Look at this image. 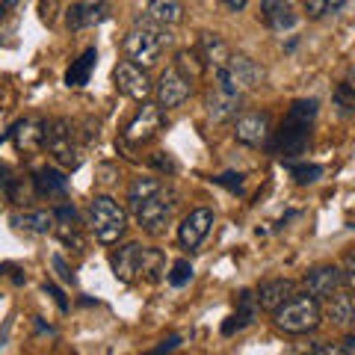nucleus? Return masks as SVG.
Here are the masks:
<instances>
[{"mask_svg": "<svg viewBox=\"0 0 355 355\" xmlns=\"http://www.w3.org/2000/svg\"><path fill=\"white\" fill-rule=\"evenodd\" d=\"M243 107V95L237 92H222V89H207L205 92V110L214 121H231Z\"/></svg>", "mask_w": 355, "mask_h": 355, "instance_id": "17", "label": "nucleus"}, {"mask_svg": "<svg viewBox=\"0 0 355 355\" xmlns=\"http://www.w3.org/2000/svg\"><path fill=\"white\" fill-rule=\"evenodd\" d=\"M166 279H169V284L172 287H184V284H190L193 282V263L190 261H175L172 263V272L166 275Z\"/></svg>", "mask_w": 355, "mask_h": 355, "instance_id": "33", "label": "nucleus"}, {"mask_svg": "<svg viewBox=\"0 0 355 355\" xmlns=\"http://www.w3.org/2000/svg\"><path fill=\"white\" fill-rule=\"evenodd\" d=\"M44 148L53 154V160L65 169H77L83 160V148L77 139V130L69 119H53L44 121Z\"/></svg>", "mask_w": 355, "mask_h": 355, "instance_id": "6", "label": "nucleus"}, {"mask_svg": "<svg viewBox=\"0 0 355 355\" xmlns=\"http://www.w3.org/2000/svg\"><path fill=\"white\" fill-rule=\"evenodd\" d=\"M340 266L335 263H326V266H314L308 275H305V293L314 296L317 302H323V299H329L331 293L340 291Z\"/></svg>", "mask_w": 355, "mask_h": 355, "instance_id": "13", "label": "nucleus"}, {"mask_svg": "<svg viewBox=\"0 0 355 355\" xmlns=\"http://www.w3.org/2000/svg\"><path fill=\"white\" fill-rule=\"evenodd\" d=\"M190 92H193V83L187 80L175 65L172 69H166L160 74V80L154 83V101H157V107L163 110V113L166 110H178L187 98H190Z\"/></svg>", "mask_w": 355, "mask_h": 355, "instance_id": "9", "label": "nucleus"}, {"mask_svg": "<svg viewBox=\"0 0 355 355\" xmlns=\"http://www.w3.org/2000/svg\"><path fill=\"white\" fill-rule=\"evenodd\" d=\"M287 169H291V175L296 178V184H314L323 178V166L320 163H287Z\"/></svg>", "mask_w": 355, "mask_h": 355, "instance_id": "31", "label": "nucleus"}, {"mask_svg": "<svg viewBox=\"0 0 355 355\" xmlns=\"http://www.w3.org/2000/svg\"><path fill=\"white\" fill-rule=\"evenodd\" d=\"M296 296V282L291 279H270L263 282L258 287V293H254V305H258L261 311H270V314H275L284 302H291V299Z\"/></svg>", "mask_w": 355, "mask_h": 355, "instance_id": "14", "label": "nucleus"}, {"mask_svg": "<svg viewBox=\"0 0 355 355\" xmlns=\"http://www.w3.org/2000/svg\"><path fill=\"white\" fill-rule=\"evenodd\" d=\"M222 6H225L228 12H243V9L249 6V0H222Z\"/></svg>", "mask_w": 355, "mask_h": 355, "instance_id": "42", "label": "nucleus"}, {"mask_svg": "<svg viewBox=\"0 0 355 355\" xmlns=\"http://www.w3.org/2000/svg\"><path fill=\"white\" fill-rule=\"evenodd\" d=\"M113 80H116V89L121 95H128L130 101H139L146 104L148 98L154 95V83L148 80L146 69H139V65H133L130 60H121L113 71Z\"/></svg>", "mask_w": 355, "mask_h": 355, "instance_id": "8", "label": "nucleus"}, {"mask_svg": "<svg viewBox=\"0 0 355 355\" xmlns=\"http://www.w3.org/2000/svg\"><path fill=\"white\" fill-rule=\"evenodd\" d=\"M343 349H347V355H355V335H349L343 340Z\"/></svg>", "mask_w": 355, "mask_h": 355, "instance_id": "43", "label": "nucleus"}, {"mask_svg": "<svg viewBox=\"0 0 355 355\" xmlns=\"http://www.w3.org/2000/svg\"><path fill=\"white\" fill-rule=\"evenodd\" d=\"M214 181L219 187H225V190H231V193H243V175L240 172H225V175L214 178Z\"/></svg>", "mask_w": 355, "mask_h": 355, "instance_id": "37", "label": "nucleus"}, {"mask_svg": "<svg viewBox=\"0 0 355 355\" xmlns=\"http://www.w3.org/2000/svg\"><path fill=\"white\" fill-rule=\"evenodd\" d=\"M210 228H214V210L196 207L181 219V225H178V240H181L184 249H198L205 243V237L210 234Z\"/></svg>", "mask_w": 355, "mask_h": 355, "instance_id": "11", "label": "nucleus"}, {"mask_svg": "<svg viewBox=\"0 0 355 355\" xmlns=\"http://www.w3.org/2000/svg\"><path fill=\"white\" fill-rule=\"evenodd\" d=\"M175 69L193 83L196 77H202L205 62H202V57H198V51H196V48H184V51H178V53H175Z\"/></svg>", "mask_w": 355, "mask_h": 355, "instance_id": "28", "label": "nucleus"}, {"mask_svg": "<svg viewBox=\"0 0 355 355\" xmlns=\"http://www.w3.org/2000/svg\"><path fill=\"white\" fill-rule=\"evenodd\" d=\"M343 3H347V0H305L302 6H305V15L311 21H320V18H326V15L340 12Z\"/></svg>", "mask_w": 355, "mask_h": 355, "instance_id": "30", "label": "nucleus"}, {"mask_svg": "<svg viewBox=\"0 0 355 355\" xmlns=\"http://www.w3.org/2000/svg\"><path fill=\"white\" fill-rule=\"evenodd\" d=\"M33 190L42 198H62L69 193V178L53 166H42V169L33 175Z\"/></svg>", "mask_w": 355, "mask_h": 355, "instance_id": "20", "label": "nucleus"}, {"mask_svg": "<svg viewBox=\"0 0 355 355\" xmlns=\"http://www.w3.org/2000/svg\"><path fill=\"white\" fill-rule=\"evenodd\" d=\"M340 282L347 284V293L355 299V254H349L347 261L340 266Z\"/></svg>", "mask_w": 355, "mask_h": 355, "instance_id": "35", "label": "nucleus"}, {"mask_svg": "<svg viewBox=\"0 0 355 355\" xmlns=\"http://www.w3.org/2000/svg\"><path fill=\"white\" fill-rule=\"evenodd\" d=\"M163 187H166V184L160 181V178H133L130 187H128V207L137 210L142 202H146V198L157 196Z\"/></svg>", "mask_w": 355, "mask_h": 355, "instance_id": "26", "label": "nucleus"}, {"mask_svg": "<svg viewBox=\"0 0 355 355\" xmlns=\"http://www.w3.org/2000/svg\"><path fill=\"white\" fill-rule=\"evenodd\" d=\"M261 18L270 30H291L299 21L293 12V0H261Z\"/></svg>", "mask_w": 355, "mask_h": 355, "instance_id": "18", "label": "nucleus"}, {"mask_svg": "<svg viewBox=\"0 0 355 355\" xmlns=\"http://www.w3.org/2000/svg\"><path fill=\"white\" fill-rule=\"evenodd\" d=\"M163 125H166V113L157 104L146 101L139 107V113L130 119V125L125 128V139L133 142V146H142V142H148V139L157 137V133L163 130Z\"/></svg>", "mask_w": 355, "mask_h": 355, "instance_id": "10", "label": "nucleus"}, {"mask_svg": "<svg viewBox=\"0 0 355 355\" xmlns=\"http://www.w3.org/2000/svg\"><path fill=\"white\" fill-rule=\"evenodd\" d=\"M146 9H148V18L160 21V24L172 27V24H181L184 18V3L181 0H146Z\"/></svg>", "mask_w": 355, "mask_h": 355, "instance_id": "24", "label": "nucleus"}, {"mask_svg": "<svg viewBox=\"0 0 355 355\" xmlns=\"http://www.w3.org/2000/svg\"><path fill=\"white\" fill-rule=\"evenodd\" d=\"M9 139L15 142L18 151H39L44 146V121L36 119H24L9 130Z\"/></svg>", "mask_w": 355, "mask_h": 355, "instance_id": "21", "label": "nucleus"}, {"mask_svg": "<svg viewBox=\"0 0 355 355\" xmlns=\"http://www.w3.org/2000/svg\"><path fill=\"white\" fill-rule=\"evenodd\" d=\"M175 207H178V193L169 190V187H163L157 196L146 198V202L133 210V216H137L142 231H148V234H160V231L166 228V222L172 219Z\"/></svg>", "mask_w": 355, "mask_h": 355, "instance_id": "7", "label": "nucleus"}, {"mask_svg": "<svg viewBox=\"0 0 355 355\" xmlns=\"http://www.w3.org/2000/svg\"><path fill=\"white\" fill-rule=\"evenodd\" d=\"M12 225L18 231H27V234H51L57 228V219H53V210H24V214H15Z\"/></svg>", "mask_w": 355, "mask_h": 355, "instance_id": "22", "label": "nucleus"}, {"mask_svg": "<svg viewBox=\"0 0 355 355\" xmlns=\"http://www.w3.org/2000/svg\"><path fill=\"white\" fill-rule=\"evenodd\" d=\"M83 3H101V0H83Z\"/></svg>", "mask_w": 355, "mask_h": 355, "instance_id": "45", "label": "nucleus"}, {"mask_svg": "<svg viewBox=\"0 0 355 355\" xmlns=\"http://www.w3.org/2000/svg\"><path fill=\"white\" fill-rule=\"evenodd\" d=\"M317 113H320L317 98H299V101H293L284 121H282V128L272 133L270 151L282 154V157H296V154H302L308 148L311 125H314Z\"/></svg>", "mask_w": 355, "mask_h": 355, "instance_id": "2", "label": "nucleus"}, {"mask_svg": "<svg viewBox=\"0 0 355 355\" xmlns=\"http://www.w3.org/2000/svg\"><path fill=\"white\" fill-rule=\"evenodd\" d=\"M15 3H18V0H3V6H0V18H3V15H6V12H9V9H12V6H15Z\"/></svg>", "mask_w": 355, "mask_h": 355, "instance_id": "44", "label": "nucleus"}, {"mask_svg": "<svg viewBox=\"0 0 355 355\" xmlns=\"http://www.w3.org/2000/svg\"><path fill=\"white\" fill-rule=\"evenodd\" d=\"M6 196H9V202H15V205H27L30 198L36 196V190H24L21 178H12V181H6Z\"/></svg>", "mask_w": 355, "mask_h": 355, "instance_id": "34", "label": "nucleus"}, {"mask_svg": "<svg viewBox=\"0 0 355 355\" xmlns=\"http://www.w3.org/2000/svg\"><path fill=\"white\" fill-rule=\"evenodd\" d=\"M326 302H329V305H326V317L331 320V323L340 326V329L355 326V299H352L347 291L331 293Z\"/></svg>", "mask_w": 355, "mask_h": 355, "instance_id": "23", "label": "nucleus"}, {"mask_svg": "<svg viewBox=\"0 0 355 355\" xmlns=\"http://www.w3.org/2000/svg\"><path fill=\"white\" fill-rule=\"evenodd\" d=\"M178 347H181V335H172V338H166L157 349H151V352H146V355H169V352L178 349Z\"/></svg>", "mask_w": 355, "mask_h": 355, "instance_id": "39", "label": "nucleus"}, {"mask_svg": "<svg viewBox=\"0 0 355 355\" xmlns=\"http://www.w3.org/2000/svg\"><path fill=\"white\" fill-rule=\"evenodd\" d=\"M335 110H338V116L340 119H349V116H355V86L349 83V80H343V83H338V89H335Z\"/></svg>", "mask_w": 355, "mask_h": 355, "instance_id": "29", "label": "nucleus"}, {"mask_svg": "<svg viewBox=\"0 0 355 355\" xmlns=\"http://www.w3.org/2000/svg\"><path fill=\"white\" fill-rule=\"evenodd\" d=\"M254 311H258V305H254V296H252L249 291H243V293H240V308H237V314L231 317L225 326H222V335H234V331L252 326Z\"/></svg>", "mask_w": 355, "mask_h": 355, "instance_id": "27", "label": "nucleus"}, {"mask_svg": "<svg viewBox=\"0 0 355 355\" xmlns=\"http://www.w3.org/2000/svg\"><path fill=\"white\" fill-rule=\"evenodd\" d=\"M216 77V89H222V92H252V89H258L263 86L266 80V71H263V65L261 62H254L252 57H246V53H231V60L225 69H219L214 71Z\"/></svg>", "mask_w": 355, "mask_h": 355, "instance_id": "5", "label": "nucleus"}, {"mask_svg": "<svg viewBox=\"0 0 355 355\" xmlns=\"http://www.w3.org/2000/svg\"><path fill=\"white\" fill-rule=\"evenodd\" d=\"M95 62H98V51H95V48H86V51L80 53V60H74V62H71V69L65 71V83L74 86V89L86 86V83H89V77H92Z\"/></svg>", "mask_w": 355, "mask_h": 355, "instance_id": "25", "label": "nucleus"}, {"mask_svg": "<svg viewBox=\"0 0 355 355\" xmlns=\"http://www.w3.org/2000/svg\"><path fill=\"white\" fill-rule=\"evenodd\" d=\"M44 293H48V296H53V302H57V308L60 311H69V302H65V296H62V291H60V287L57 284H44Z\"/></svg>", "mask_w": 355, "mask_h": 355, "instance_id": "40", "label": "nucleus"}, {"mask_svg": "<svg viewBox=\"0 0 355 355\" xmlns=\"http://www.w3.org/2000/svg\"><path fill=\"white\" fill-rule=\"evenodd\" d=\"M196 51H198V57H202L205 69H214V71L225 69L228 60H231L228 44L222 42L216 33H202V36H198V48H196Z\"/></svg>", "mask_w": 355, "mask_h": 355, "instance_id": "19", "label": "nucleus"}, {"mask_svg": "<svg viewBox=\"0 0 355 355\" xmlns=\"http://www.w3.org/2000/svg\"><path fill=\"white\" fill-rule=\"evenodd\" d=\"M142 258H146V246L142 243H125L110 254V266L119 282H133L142 275Z\"/></svg>", "mask_w": 355, "mask_h": 355, "instance_id": "12", "label": "nucleus"}, {"mask_svg": "<svg viewBox=\"0 0 355 355\" xmlns=\"http://www.w3.org/2000/svg\"><path fill=\"white\" fill-rule=\"evenodd\" d=\"M151 163L157 166V169H163V172H175V160H172V157H163V154L151 157Z\"/></svg>", "mask_w": 355, "mask_h": 355, "instance_id": "41", "label": "nucleus"}, {"mask_svg": "<svg viewBox=\"0 0 355 355\" xmlns=\"http://www.w3.org/2000/svg\"><path fill=\"white\" fill-rule=\"evenodd\" d=\"M308 355H347L343 343H329V340H317L314 347L308 349Z\"/></svg>", "mask_w": 355, "mask_h": 355, "instance_id": "36", "label": "nucleus"}, {"mask_svg": "<svg viewBox=\"0 0 355 355\" xmlns=\"http://www.w3.org/2000/svg\"><path fill=\"white\" fill-rule=\"evenodd\" d=\"M172 42H175V36L166 24H160V21H154L148 15H137L133 18V27L128 30V36L121 39V51H125V57L133 65L151 69Z\"/></svg>", "mask_w": 355, "mask_h": 355, "instance_id": "1", "label": "nucleus"}, {"mask_svg": "<svg viewBox=\"0 0 355 355\" xmlns=\"http://www.w3.org/2000/svg\"><path fill=\"white\" fill-rule=\"evenodd\" d=\"M275 326L287 335H308V331H317L323 323V308L314 296L308 293H296L291 302H284L279 311L272 314Z\"/></svg>", "mask_w": 355, "mask_h": 355, "instance_id": "3", "label": "nucleus"}, {"mask_svg": "<svg viewBox=\"0 0 355 355\" xmlns=\"http://www.w3.org/2000/svg\"><path fill=\"white\" fill-rule=\"evenodd\" d=\"M110 18V6L104 3H74L69 12H65V24H69V30L74 33H80V30H89V27H98V24H104V21Z\"/></svg>", "mask_w": 355, "mask_h": 355, "instance_id": "16", "label": "nucleus"}, {"mask_svg": "<svg viewBox=\"0 0 355 355\" xmlns=\"http://www.w3.org/2000/svg\"><path fill=\"white\" fill-rule=\"evenodd\" d=\"M142 272H146V279L157 282L160 272H163V252L160 249H146V258H142Z\"/></svg>", "mask_w": 355, "mask_h": 355, "instance_id": "32", "label": "nucleus"}, {"mask_svg": "<svg viewBox=\"0 0 355 355\" xmlns=\"http://www.w3.org/2000/svg\"><path fill=\"white\" fill-rule=\"evenodd\" d=\"M51 263H53V270H57V275H60L62 282L74 284V272L69 270V263H65V258H62V254H53V258H51Z\"/></svg>", "mask_w": 355, "mask_h": 355, "instance_id": "38", "label": "nucleus"}, {"mask_svg": "<svg viewBox=\"0 0 355 355\" xmlns=\"http://www.w3.org/2000/svg\"><path fill=\"white\" fill-rule=\"evenodd\" d=\"M89 225H92L98 243L113 246V243H119L128 231V210L121 207L116 198L95 196L92 205H89Z\"/></svg>", "mask_w": 355, "mask_h": 355, "instance_id": "4", "label": "nucleus"}, {"mask_svg": "<svg viewBox=\"0 0 355 355\" xmlns=\"http://www.w3.org/2000/svg\"><path fill=\"white\" fill-rule=\"evenodd\" d=\"M270 116L266 113H243L234 121V137L243 146H263L270 139Z\"/></svg>", "mask_w": 355, "mask_h": 355, "instance_id": "15", "label": "nucleus"}]
</instances>
